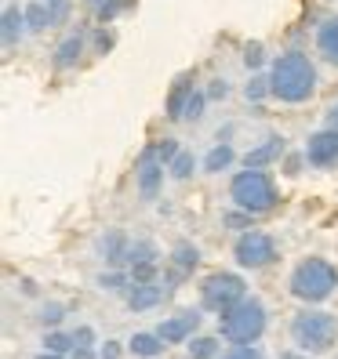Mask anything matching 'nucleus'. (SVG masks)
<instances>
[{"instance_id": "obj_1", "label": "nucleus", "mask_w": 338, "mask_h": 359, "mask_svg": "<svg viewBox=\"0 0 338 359\" xmlns=\"http://www.w3.org/2000/svg\"><path fill=\"white\" fill-rule=\"evenodd\" d=\"M269 91L287 105H302L316 95V66L306 51H284L269 69Z\"/></svg>"}, {"instance_id": "obj_2", "label": "nucleus", "mask_w": 338, "mask_h": 359, "mask_svg": "<svg viewBox=\"0 0 338 359\" xmlns=\"http://www.w3.org/2000/svg\"><path fill=\"white\" fill-rule=\"evenodd\" d=\"M229 196H233V203L240 210H247V215H266V210L277 207V182H273V175L266 171V167H244L240 175H233V182H229Z\"/></svg>"}, {"instance_id": "obj_3", "label": "nucleus", "mask_w": 338, "mask_h": 359, "mask_svg": "<svg viewBox=\"0 0 338 359\" xmlns=\"http://www.w3.org/2000/svg\"><path fill=\"white\" fill-rule=\"evenodd\" d=\"M287 287H291V294H294L299 302L320 305V302L331 298L334 287H338V269H334L331 262H324V258H306V262L294 265Z\"/></svg>"}, {"instance_id": "obj_4", "label": "nucleus", "mask_w": 338, "mask_h": 359, "mask_svg": "<svg viewBox=\"0 0 338 359\" xmlns=\"http://www.w3.org/2000/svg\"><path fill=\"white\" fill-rule=\"evenodd\" d=\"M291 337H294V345L309 355L331 352L334 341H338V316L324 312V309H302L291 320Z\"/></svg>"}, {"instance_id": "obj_5", "label": "nucleus", "mask_w": 338, "mask_h": 359, "mask_svg": "<svg viewBox=\"0 0 338 359\" xmlns=\"http://www.w3.org/2000/svg\"><path fill=\"white\" fill-rule=\"evenodd\" d=\"M222 337H229L233 345H251L259 341L262 330H266V305L259 298H244L233 309L222 312V323H219Z\"/></svg>"}, {"instance_id": "obj_6", "label": "nucleus", "mask_w": 338, "mask_h": 359, "mask_svg": "<svg viewBox=\"0 0 338 359\" xmlns=\"http://www.w3.org/2000/svg\"><path fill=\"white\" fill-rule=\"evenodd\" d=\"M247 294H244V280L237 276V272H211V276H204L200 283V302L204 309L211 312H226V309H233L237 302H244Z\"/></svg>"}, {"instance_id": "obj_7", "label": "nucleus", "mask_w": 338, "mask_h": 359, "mask_svg": "<svg viewBox=\"0 0 338 359\" xmlns=\"http://www.w3.org/2000/svg\"><path fill=\"white\" fill-rule=\"evenodd\" d=\"M233 258H237L240 269H266V265L277 262V240H273L269 232H262V229H251V232H244V236L237 240Z\"/></svg>"}, {"instance_id": "obj_8", "label": "nucleus", "mask_w": 338, "mask_h": 359, "mask_svg": "<svg viewBox=\"0 0 338 359\" xmlns=\"http://www.w3.org/2000/svg\"><path fill=\"white\" fill-rule=\"evenodd\" d=\"M164 171H167V163L160 160L157 145H145V149L138 153V160H135V182H138V196H142L145 203H153V200H157L160 185H164Z\"/></svg>"}, {"instance_id": "obj_9", "label": "nucleus", "mask_w": 338, "mask_h": 359, "mask_svg": "<svg viewBox=\"0 0 338 359\" xmlns=\"http://www.w3.org/2000/svg\"><path fill=\"white\" fill-rule=\"evenodd\" d=\"M306 160H309V167H316V171H331V167H338V131L324 128V131L309 135Z\"/></svg>"}, {"instance_id": "obj_10", "label": "nucleus", "mask_w": 338, "mask_h": 359, "mask_svg": "<svg viewBox=\"0 0 338 359\" xmlns=\"http://www.w3.org/2000/svg\"><path fill=\"white\" fill-rule=\"evenodd\" d=\"M197 327H200V312H178V316H171V320H164L160 327H157V334L164 337L167 345H182V341H189V337L197 334Z\"/></svg>"}, {"instance_id": "obj_11", "label": "nucleus", "mask_w": 338, "mask_h": 359, "mask_svg": "<svg viewBox=\"0 0 338 359\" xmlns=\"http://www.w3.org/2000/svg\"><path fill=\"white\" fill-rule=\"evenodd\" d=\"M193 73H182L178 80H175V88H171V95H167V120H182L186 116V105H189V98H193Z\"/></svg>"}, {"instance_id": "obj_12", "label": "nucleus", "mask_w": 338, "mask_h": 359, "mask_svg": "<svg viewBox=\"0 0 338 359\" xmlns=\"http://www.w3.org/2000/svg\"><path fill=\"white\" fill-rule=\"evenodd\" d=\"M160 302H164V287H160V283H131V287H128V309H131V312L157 309Z\"/></svg>"}, {"instance_id": "obj_13", "label": "nucleus", "mask_w": 338, "mask_h": 359, "mask_svg": "<svg viewBox=\"0 0 338 359\" xmlns=\"http://www.w3.org/2000/svg\"><path fill=\"white\" fill-rule=\"evenodd\" d=\"M284 156V138L280 135H269L262 145H255V149H247L244 156V167H269L273 160Z\"/></svg>"}, {"instance_id": "obj_14", "label": "nucleus", "mask_w": 338, "mask_h": 359, "mask_svg": "<svg viewBox=\"0 0 338 359\" xmlns=\"http://www.w3.org/2000/svg\"><path fill=\"white\" fill-rule=\"evenodd\" d=\"M316 51H320L331 66H338V15H327L320 29H316Z\"/></svg>"}, {"instance_id": "obj_15", "label": "nucleus", "mask_w": 338, "mask_h": 359, "mask_svg": "<svg viewBox=\"0 0 338 359\" xmlns=\"http://www.w3.org/2000/svg\"><path fill=\"white\" fill-rule=\"evenodd\" d=\"M128 247H131L128 236H124L120 229H110V232L98 240V255L110 262V265H120V262H128Z\"/></svg>"}, {"instance_id": "obj_16", "label": "nucleus", "mask_w": 338, "mask_h": 359, "mask_svg": "<svg viewBox=\"0 0 338 359\" xmlns=\"http://www.w3.org/2000/svg\"><path fill=\"white\" fill-rule=\"evenodd\" d=\"M80 55H84V33H73V36H66V40H62V44L55 48V69L77 66Z\"/></svg>"}, {"instance_id": "obj_17", "label": "nucleus", "mask_w": 338, "mask_h": 359, "mask_svg": "<svg viewBox=\"0 0 338 359\" xmlns=\"http://www.w3.org/2000/svg\"><path fill=\"white\" fill-rule=\"evenodd\" d=\"M164 337L160 334H135L131 341H128V348L135 352V355H142V359H157L160 352H164Z\"/></svg>"}, {"instance_id": "obj_18", "label": "nucleus", "mask_w": 338, "mask_h": 359, "mask_svg": "<svg viewBox=\"0 0 338 359\" xmlns=\"http://www.w3.org/2000/svg\"><path fill=\"white\" fill-rule=\"evenodd\" d=\"M233 160H237L233 145H226V142H222V145H215V149H211V153L204 156V171H207V175H222Z\"/></svg>"}, {"instance_id": "obj_19", "label": "nucleus", "mask_w": 338, "mask_h": 359, "mask_svg": "<svg viewBox=\"0 0 338 359\" xmlns=\"http://www.w3.org/2000/svg\"><path fill=\"white\" fill-rule=\"evenodd\" d=\"M4 48H15V40H22V26H26V11H18V8H8L4 11Z\"/></svg>"}, {"instance_id": "obj_20", "label": "nucleus", "mask_w": 338, "mask_h": 359, "mask_svg": "<svg viewBox=\"0 0 338 359\" xmlns=\"http://www.w3.org/2000/svg\"><path fill=\"white\" fill-rule=\"evenodd\" d=\"M26 26L30 29H51V11H48V0H33V4L26 8Z\"/></svg>"}, {"instance_id": "obj_21", "label": "nucleus", "mask_w": 338, "mask_h": 359, "mask_svg": "<svg viewBox=\"0 0 338 359\" xmlns=\"http://www.w3.org/2000/svg\"><path fill=\"white\" fill-rule=\"evenodd\" d=\"M171 262H175L182 272H193V269L200 265V250H197L193 243H178V247L171 250Z\"/></svg>"}, {"instance_id": "obj_22", "label": "nucleus", "mask_w": 338, "mask_h": 359, "mask_svg": "<svg viewBox=\"0 0 338 359\" xmlns=\"http://www.w3.org/2000/svg\"><path fill=\"white\" fill-rule=\"evenodd\" d=\"M150 262H157V247L150 240H138L128 247V265H150Z\"/></svg>"}, {"instance_id": "obj_23", "label": "nucleus", "mask_w": 338, "mask_h": 359, "mask_svg": "<svg viewBox=\"0 0 338 359\" xmlns=\"http://www.w3.org/2000/svg\"><path fill=\"white\" fill-rule=\"evenodd\" d=\"M189 355L193 359H215L219 355V337H189Z\"/></svg>"}, {"instance_id": "obj_24", "label": "nucleus", "mask_w": 338, "mask_h": 359, "mask_svg": "<svg viewBox=\"0 0 338 359\" xmlns=\"http://www.w3.org/2000/svg\"><path fill=\"white\" fill-rule=\"evenodd\" d=\"M193 167H197V160H193V153H178L171 163H167V171H171V178H189V175H193Z\"/></svg>"}, {"instance_id": "obj_25", "label": "nucleus", "mask_w": 338, "mask_h": 359, "mask_svg": "<svg viewBox=\"0 0 338 359\" xmlns=\"http://www.w3.org/2000/svg\"><path fill=\"white\" fill-rule=\"evenodd\" d=\"M44 348H48V352H62V355H66V352L73 348V334H62V330H51V334L44 337Z\"/></svg>"}, {"instance_id": "obj_26", "label": "nucleus", "mask_w": 338, "mask_h": 359, "mask_svg": "<svg viewBox=\"0 0 338 359\" xmlns=\"http://www.w3.org/2000/svg\"><path fill=\"white\" fill-rule=\"evenodd\" d=\"M244 95H247V102H262L266 95H273V91H269V76H251L247 88H244Z\"/></svg>"}, {"instance_id": "obj_27", "label": "nucleus", "mask_w": 338, "mask_h": 359, "mask_svg": "<svg viewBox=\"0 0 338 359\" xmlns=\"http://www.w3.org/2000/svg\"><path fill=\"white\" fill-rule=\"evenodd\" d=\"M124 8H128V0H105V4L95 11V18H98V22L105 26V22H113V18H117Z\"/></svg>"}, {"instance_id": "obj_28", "label": "nucleus", "mask_w": 338, "mask_h": 359, "mask_svg": "<svg viewBox=\"0 0 338 359\" xmlns=\"http://www.w3.org/2000/svg\"><path fill=\"white\" fill-rule=\"evenodd\" d=\"M62 316H66V305H44V309H40V323H44V327H58L62 323Z\"/></svg>"}, {"instance_id": "obj_29", "label": "nucleus", "mask_w": 338, "mask_h": 359, "mask_svg": "<svg viewBox=\"0 0 338 359\" xmlns=\"http://www.w3.org/2000/svg\"><path fill=\"white\" fill-rule=\"evenodd\" d=\"M226 359H266V355H262V348L255 341H251V345H233L226 352Z\"/></svg>"}, {"instance_id": "obj_30", "label": "nucleus", "mask_w": 338, "mask_h": 359, "mask_svg": "<svg viewBox=\"0 0 338 359\" xmlns=\"http://www.w3.org/2000/svg\"><path fill=\"white\" fill-rule=\"evenodd\" d=\"M204 102H207V95H204V91H193V98H189L182 120H200V116H204Z\"/></svg>"}, {"instance_id": "obj_31", "label": "nucleus", "mask_w": 338, "mask_h": 359, "mask_svg": "<svg viewBox=\"0 0 338 359\" xmlns=\"http://www.w3.org/2000/svg\"><path fill=\"white\" fill-rule=\"evenodd\" d=\"M98 287L120 290V287H131V283H128V276H124V272H102V276H98Z\"/></svg>"}, {"instance_id": "obj_32", "label": "nucleus", "mask_w": 338, "mask_h": 359, "mask_svg": "<svg viewBox=\"0 0 338 359\" xmlns=\"http://www.w3.org/2000/svg\"><path fill=\"white\" fill-rule=\"evenodd\" d=\"M153 276H157V262H150V265H131V283H153Z\"/></svg>"}, {"instance_id": "obj_33", "label": "nucleus", "mask_w": 338, "mask_h": 359, "mask_svg": "<svg viewBox=\"0 0 338 359\" xmlns=\"http://www.w3.org/2000/svg\"><path fill=\"white\" fill-rule=\"evenodd\" d=\"M48 11H51V26H62L70 15V0H48Z\"/></svg>"}, {"instance_id": "obj_34", "label": "nucleus", "mask_w": 338, "mask_h": 359, "mask_svg": "<svg viewBox=\"0 0 338 359\" xmlns=\"http://www.w3.org/2000/svg\"><path fill=\"white\" fill-rule=\"evenodd\" d=\"M157 153H160V160H164V163H171L182 149H178V142H175V138H164V142H157Z\"/></svg>"}, {"instance_id": "obj_35", "label": "nucleus", "mask_w": 338, "mask_h": 359, "mask_svg": "<svg viewBox=\"0 0 338 359\" xmlns=\"http://www.w3.org/2000/svg\"><path fill=\"white\" fill-rule=\"evenodd\" d=\"M262 58H266V55H262V44H247V51H244V66H247V69H259Z\"/></svg>"}, {"instance_id": "obj_36", "label": "nucleus", "mask_w": 338, "mask_h": 359, "mask_svg": "<svg viewBox=\"0 0 338 359\" xmlns=\"http://www.w3.org/2000/svg\"><path fill=\"white\" fill-rule=\"evenodd\" d=\"M77 345H80V348H91V345H95V330H91V327H77V330H73V348H77Z\"/></svg>"}, {"instance_id": "obj_37", "label": "nucleus", "mask_w": 338, "mask_h": 359, "mask_svg": "<svg viewBox=\"0 0 338 359\" xmlns=\"http://www.w3.org/2000/svg\"><path fill=\"white\" fill-rule=\"evenodd\" d=\"M251 218H255V215H247V210H244V215H226V225L240 229V225H251Z\"/></svg>"}, {"instance_id": "obj_38", "label": "nucleus", "mask_w": 338, "mask_h": 359, "mask_svg": "<svg viewBox=\"0 0 338 359\" xmlns=\"http://www.w3.org/2000/svg\"><path fill=\"white\" fill-rule=\"evenodd\" d=\"M229 95V83L226 80H215V83H211V91H207V98H226Z\"/></svg>"}, {"instance_id": "obj_39", "label": "nucleus", "mask_w": 338, "mask_h": 359, "mask_svg": "<svg viewBox=\"0 0 338 359\" xmlns=\"http://www.w3.org/2000/svg\"><path fill=\"white\" fill-rule=\"evenodd\" d=\"M102 359H120V345L117 341H105L102 345Z\"/></svg>"}, {"instance_id": "obj_40", "label": "nucleus", "mask_w": 338, "mask_h": 359, "mask_svg": "<svg viewBox=\"0 0 338 359\" xmlns=\"http://www.w3.org/2000/svg\"><path fill=\"white\" fill-rule=\"evenodd\" d=\"M327 128H334V131H338V102L327 109Z\"/></svg>"}, {"instance_id": "obj_41", "label": "nucleus", "mask_w": 338, "mask_h": 359, "mask_svg": "<svg viewBox=\"0 0 338 359\" xmlns=\"http://www.w3.org/2000/svg\"><path fill=\"white\" fill-rule=\"evenodd\" d=\"M70 359H95V352H91V348H80V345H77Z\"/></svg>"}, {"instance_id": "obj_42", "label": "nucleus", "mask_w": 338, "mask_h": 359, "mask_svg": "<svg viewBox=\"0 0 338 359\" xmlns=\"http://www.w3.org/2000/svg\"><path fill=\"white\" fill-rule=\"evenodd\" d=\"M95 44H98V48L105 51V48H110V44H113V36H110V33H98V36H95Z\"/></svg>"}, {"instance_id": "obj_43", "label": "nucleus", "mask_w": 338, "mask_h": 359, "mask_svg": "<svg viewBox=\"0 0 338 359\" xmlns=\"http://www.w3.org/2000/svg\"><path fill=\"white\" fill-rule=\"evenodd\" d=\"M280 359H309V352H302V348H291V352H284Z\"/></svg>"}, {"instance_id": "obj_44", "label": "nucleus", "mask_w": 338, "mask_h": 359, "mask_svg": "<svg viewBox=\"0 0 338 359\" xmlns=\"http://www.w3.org/2000/svg\"><path fill=\"white\" fill-rule=\"evenodd\" d=\"M37 359H62V352H48V348H44V352H40Z\"/></svg>"}, {"instance_id": "obj_45", "label": "nucleus", "mask_w": 338, "mask_h": 359, "mask_svg": "<svg viewBox=\"0 0 338 359\" xmlns=\"http://www.w3.org/2000/svg\"><path fill=\"white\" fill-rule=\"evenodd\" d=\"M88 4H91V11H98V8L105 4V0H88Z\"/></svg>"}]
</instances>
